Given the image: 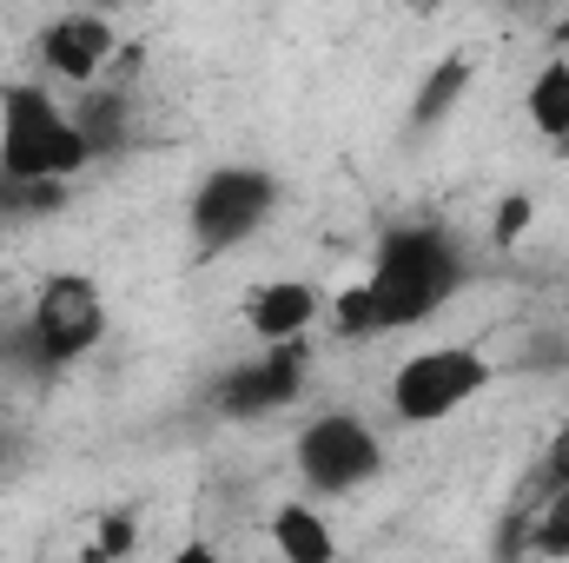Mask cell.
<instances>
[{"label":"cell","instance_id":"7a4b0ae2","mask_svg":"<svg viewBox=\"0 0 569 563\" xmlns=\"http://www.w3.org/2000/svg\"><path fill=\"white\" fill-rule=\"evenodd\" d=\"M93 166V146L80 134L67 93L47 80H7L0 87V186L20 192H60Z\"/></svg>","mask_w":569,"mask_h":563},{"label":"cell","instance_id":"3957f363","mask_svg":"<svg viewBox=\"0 0 569 563\" xmlns=\"http://www.w3.org/2000/svg\"><path fill=\"white\" fill-rule=\"evenodd\" d=\"M490 385H497V358L470 338H443V345H418L411 358L391 365L385 412L411 431H430V424H450L457 412H470Z\"/></svg>","mask_w":569,"mask_h":563},{"label":"cell","instance_id":"4fadbf2b","mask_svg":"<svg viewBox=\"0 0 569 563\" xmlns=\"http://www.w3.org/2000/svg\"><path fill=\"white\" fill-rule=\"evenodd\" d=\"M530 551L543 563H569V491H543L530 517Z\"/></svg>","mask_w":569,"mask_h":563},{"label":"cell","instance_id":"ba28073f","mask_svg":"<svg viewBox=\"0 0 569 563\" xmlns=\"http://www.w3.org/2000/svg\"><path fill=\"white\" fill-rule=\"evenodd\" d=\"M311 385V345H279V352H252L232 372H219L212 385V412L232 424H266L291 412Z\"/></svg>","mask_w":569,"mask_h":563},{"label":"cell","instance_id":"30bf717a","mask_svg":"<svg viewBox=\"0 0 569 563\" xmlns=\"http://www.w3.org/2000/svg\"><path fill=\"white\" fill-rule=\"evenodd\" d=\"M266 537H272L279 563H338L345 557V544H338L325 504H311V497H284V504H272Z\"/></svg>","mask_w":569,"mask_h":563},{"label":"cell","instance_id":"8fae6325","mask_svg":"<svg viewBox=\"0 0 569 563\" xmlns=\"http://www.w3.org/2000/svg\"><path fill=\"white\" fill-rule=\"evenodd\" d=\"M470 80H477V67H470L463 53H443V60H437V67L425 73V87L411 93V134H430V127H443V120L463 107Z\"/></svg>","mask_w":569,"mask_h":563},{"label":"cell","instance_id":"5bb4252c","mask_svg":"<svg viewBox=\"0 0 569 563\" xmlns=\"http://www.w3.org/2000/svg\"><path fill=\"white\" fill-rule=\"evenodd\" d=\"M93 531H100V537L80 551V563H127L133 544H140V511H107Z\"/></svg>","mask_w":569,"mask_h":563},{"label":"cell","instance_id":"e0dca14e","mask_svg":"<svg viewBox=\"0 0 569 563\" xmlns=\"http://www.w3.org/2000/svg\"><path fill=\"white\" fill-rule=\"evenodd\" d=\"M152 563H239V557H232V551H219L212 537H179L172 551H159Z\"/></svg>","mask_w":569,"mask_h":563},{"label":"cell","instance_id":"9a60e30c","mask_svg":"<svg viewBox=\"0 0 569 563\" xmlns=\"http://www.w3.org/2000/svg\"><path fill=\"white\" fill-rule=\"evenodd\" d=\"M530 226H537V199H530V192H503V199H497V219H490V239H497V246H517Z\"/></svg>","mask_w":569,"mask_h":563},{"label":"cell","instance_id":"6da1fadb","mask_svg":"<svg viewBox=\"0 0 569 563\" xmlns=\"http://www.w3.org/2000/svg\"><path fill=\"white\" fill-rule=\"evenodd\" d=\"M463 279H470L463 239L443 219H405L371 246V266L358 279L325 298V325L345 345L391 338V332H411V325L437 318L463 292Z\"/></svg>","mask_w":569,"mask_h":563},{"label":"cell","instance_id":"2e32d148","mask_svg":"<svg viewBox=\"0 0 569 563\" xmlns=\"http://www.w3.org/2000/svg\"><path fill=\"white\" fill-rule=\"evenodd\" d=\"M537 484H543V491H569V418L550 431V451H543V464H537Z\"/></svg>","mask_w":569,"mask_h":563},{"label":"cell","instance_id":"ac0fdd59","mask_svg":"<svg viewBox=\"0 0 569 563\" xmlns=\"http://www.w3.org/2000/svg\"><path fill=\"white\" fill-rule=\"evenodd\" d=\"M550 40H557V47H563V53H569V7H563V13H557V20H550Z\"/></svg>","mask_w":569,"mask_h":563},{"label":"cell","instance_id":"9c48e42d","mask_svg":"<svg viewBox=\"0 0 569 563\" xmlns=\"http://www.w3.org/2000/svg\"><path fill=\"white\" fill-rule=\"evenodd\" d=\"M239 325L252 332L259 352L279 345H311V332L325 325V292L311 279H259L239 298Z\"/></svg>","mask_w":569,"mask_h":563},{"label":"cell","instance_id":"5b68a950","mask_svg":"<svg viewBox=\"0 0 569 563\" xmlns=\"http://www.w3.org/2000/svg\"><path fill=\"white\" fill-rule=\"evenodd\" d=\"M291 471H298V497L331 504V497H358L385 477V431L358 412H311L291 431Z\"/></svg>","mask_w":569,"mask_h":563},{"label":"cell","instance_id":"8992f818","mask_svg":"<svg viewBox=\"0 0 569 563\" xmlns=\"http://www.w3.org/2000/svg\"><path fill=\"white\" fill-rule=\"evenodd\" d=\"M20 332H27V352H33L40 372H67V365H87L107 345L113 305H107L93 273H47L27 298Z\"/></svg>","mask_w":569,"mask_h":563},{"label":"cell","instance_id":"52a82bcc","mask_svg":"<svg viewBox=\"0 0 569 563\" xmlns=\"http://www.w3.org/2000/svg\"><path fill=\"white\" fill-rule=\"evenodd\" d=\"M33 60H40V80L53 87V93H93V87H107L113 80V67L127 60V47H120V27L107 20V13H93V7H67V13H53L40 33H33Z\"/></svg>","mask_w":569,"mask_h":563},{"label":"cell","instance_id":"7c38bea8","mask_svg":"<svg viewBox=\"0 0 569 563\" xmlns=\"http://www.w3.org/2000/svg\"><path fill=\"white\" fill-rule=\"evenodd\" d=\"M523 113H530L537 140L563 146V127H569V53H550V60L530 73V87H523Z\"/></svg>","mask_w":569,"mask_h":563},{"label":"cell","instance_id":"277c9868","mask_svg":"<svg viewBox=\"0 0 569 563\" xmlns=\"http://www.w3.org/2000/svg\"><path fill=\"white\" fill-rule=\"evenodd\" d=\"M279 172L272 166H252V159H226V166H206L199 186L186 192V239L199 259H226L239 246H252L272 219H279Z\"/></svg>","mask_w":569,"mask_h":563},{"label":"cell","instance_id":"d6986e66","mask_svg":"<svg viewBox=\"0 0 569 563\" xmlns=\"http://www.w3.org/2000/svg\"><path fill=\"white\" fill-rule=\"evenodd\" d=\"M557 152H569V127H563V146H557Z\"/></svg>","mask_w":569,"mask_h":563}]
</instances>
